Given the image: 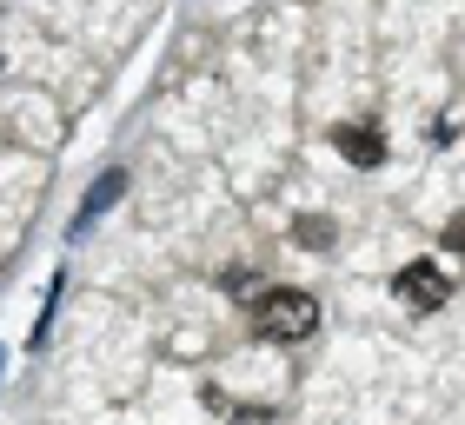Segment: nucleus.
I'll use <instances>...</instances> for the list:
<instances>
[{
	"label": "nucleus",
	"instance_id": "nucleus-1",
	"mask_svg": "<svg viewBox=\"0 0 465 425\" xmlns=\"http://www.w3.org/2000/svg\"><path fill=\"white\" fill-rule=\"evenodd\" d=\"M252 326L266 339H306L320 326V306H312V292L300 286H280V292H260V306H252Z\"/></svg>",
	"mask_w": 465,
	"mask_h": 425
},
{
	"label": "nucleus",
	"instance_id": "nucleus-2",
	"mask_svg": "<svg viewBox=\"0 0 465 425\" xmlns=\"http://www.w3.org/2000/svg\"><path fill=\"white\" fill-rule=\"evenodd\" d=\"M446 292H452V280H446V272H439L432 260H419V266H406V272H399V300H406V306H419V312L446 306Z\"/></svg>",
	"mask_w": 465,
	"mask_h": 425
},
{
	"label": "nucleus",
	"instance_id": "nucleus-3",
	"mask_svg": "<svg viewBox=\"0 0 465 425\" xmlns=\"http://www.w3.org/2000/svg\"><path fill=\"white\" fill-rule=\"evenodd\" d=\"M332 146H340L352 166H379V160H386V140H379V126H340V133H332Z\"/></svg>",
	"mask_w": 465,
	"mask_h": 425
},
{
	"label": "nucleus",
	"instance_id": "nucleus-4",
	"mask_svg": "<svg viewBox=\"0 0 465 425\" xmlns=\"http://www.w3.org/2000/svg\"><path fill=\"white\" fill-rule=\"evenodd\" d=\"M120 186H126V173H100V186H94L87 200H80V220H100V212L120 200Z\"/></svg>",
	"mask_w": 465,
	"mask_h": 425
},
{
	"label": "nucleus",
	"instance_id": "nucleus-5",
	"mask_svg": "<svg viewBox=\"0 0 465 425\" xmlns=\"http://www.w3.org/2000/svg\"><path fill=\"white\" fill-rule=\"evenodd\" d=\"M300 240H306V246H332V226H326V220H306Z\"/></svg>",
	"mask_w": 465,
	"mask_h": 425
},
{
	"label": "nucleus",
	"instance_id": "nucleus-6",
	"mask_svg": "<svg viewBox=\"0 0 465 425\" xmlns=\"http://www.w3.org/2000/svg\"><path fill=\"white\" fill-rule=\"evenodd\" d=\"M232 425H280V419H272L266 406H252V412H232Z\"/></svg>",
	"mask_w": 465,
	"mask_h": 425
},
{
	"label": "nucleus",
	"instance_id": "nucleus-7",
	"mask_svg": "<svg viewBox=\"0 0 465 425\" xmlns=\"http://www.w3.org/2000/svg\"><path fill=\"white\" fill-rule=\"evenodd\" d=\"M446 246H452V252H459V260H465V212H459V220L446 226Z\"/></svg>",
	"mask_w": 465,
	"mask_h": 425
}]
</instances>
